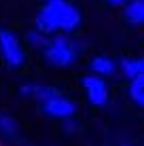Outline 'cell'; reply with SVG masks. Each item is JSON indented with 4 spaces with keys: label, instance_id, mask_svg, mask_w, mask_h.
<instances>
[{
    "label": "cell",
    "instance_id": "obj_8",
    "mask_svg": "<svg viewBox=\"0 0 144 146\" xmlns=\"http://www.w3.org/2000/svg\"><path fill=\"white\" fill-rule=\"evenodd\" d=\"M129 98L133 104L144 108V74L129 78Z\"/></svg>",
    "mask_w": 144,
    "mask_h": 146
},
{
    "label": "cell",
    "instance_id": "obj_1",
    "mask_svg": "<svg viewBox=\"0 0 144 146\" xmlns=\"http://www.w3.org/2000/svg\"><path fill=\"white\" fill-rule=\"evenodd\" d=\"M83 17L81 11L68 0H42V7L38 9L34 17V28L44 32L47 36L51 34H68L74 32L81 26Z\"/></svg>",
    "mask_w": 144,
    "mask_h": 146
},
{
    "label": "cell",
    "instance_id": "obj_11",
    "mask_svg": "<svg viewBox=\"0 0 144 146\" xmlns=\"http://www.w3.org/2000/svg\"><path fill=\"white\" fill-rule=\"evenodd\" d=\"M47 38H49L47 34L40 32V30H36V28L30 30V32L26 34V42H28L32 49H38V51H42V47L47 44Z\"/></svg>",
    "mask_w": 144,
    "mask_h": 146
},
{
    "label": "cell",
    "instance_id": "obj_7",
    "mask_svg": "<svg viewBox=\"0 0 144 146\" xmlns=\"http://www.w3.org/2000/svg\"><path fill=\"white\" fill-rule=\"evenodd\" d=\"M125 17L131 23L144 26V0H127L125 4Z\"/></svg>",
    "mask_w": 144,
    "mask_h": 146
},
{
    "label": "cell",
    "instance_id": "obj_12",
    "mask_svg": "<svg viewBox=\"0 0 144 146\" xmlns=\"http://www.w3.org/2000/svg\"><path fill=\"white\" fill-rule=\"evenodd\" d=\"M106 4H110V7H125L127 0H104Z\"/></svg>",
    "mask_w": 144,
    "mask_h": 146
},
{
    "label": "cell",
    "instance_id": "obj_9",
    "mask_svg": "<svg viewBox=\"0 0 144 146\" xmlns=\"http://www.w3.org/2000/svg\"><path fill=\"white\" fill-rule=\"evenodd\" d=\"M121 70L127 78L133 76H140L144 74V57H129V59H123L121 62Z\"/></svg>",
    "mask_w": 144,
    "mask_h": 146
},
{
    "label": "cell",
    "instance_id": "obj_3",
    "mask_svg": "<svg viewBox=\"0 0 144 146\" xmlns=\"http://www.w3.org/2000/svg\"><path fill=\"white\" fill-rule=\"evenodd\" d=\"M0 57L11 68H21L26 64V49L13 30H0Z\"/></svg>",
    "mask_w": 144,
    "mask_h": 146
},
{
    "label": "cell",
    "instance_id": "obj_5",
    "mask_svg": "<svg viewBox=\"0 0 144 146\" xmlns=\"http://www.w3.org/2000/svg\"><path fill=\"white\" fill-rule=\"evenodd\" d=\"M83 91H85L87 100L91 106L102 108L108 104V87L104 83V76H98V74H87L83 76Z\"/></svg>",
    "mask_w": 144,
    "mask_h": 146
},
{
    "label": "cell",
    "instance_id": "obj_10",
    "mask_svg": "<svg viewBox=\"0 0 144 146\" xmlns=\"http://www.w3.org/2000/svg\"><path fill=\"white\" fill-rule=\"evenodd\" d=\"M19 133V125L15 117H11L9 112H0V135L4 138H15Z\"/></svg>",
    "mask_w": 144,
    "mask_h": 146
},
{
    "label": "cell",
    "instance_id": "obj_2",
    "mask_svg": "<svg viewBox=\"0 0 144 146\" xmlns=\"http://www.w3.org/2000/svg\"><path fill=\"white\" fill-rule=\"evenodd\" d=\"M78 44L74 42L70 36H64L62 32H57L55 36H49L47 44L42 47V57L47 59V64L55 68H68L78 59Z\"/></svg>",
    "mask_w": 144,
    "mask_h": 146
},
{
    "label": "cell",
    "instance_id": "obj_4",
    "mask_svg": "<svg viewBox=\"0 0 144 146\" xmlns=\"http://www.w3.org/2000/svg\"><path fill=\"white\" fill-rule=\"evenodd\" d=\"M38 108H40L42 114H47V117L51 119H72L74 114H76V104L72 102L70 98H66L64 93H51L49 98H44L38 102Z\"/></svg>",
    "mask_w": 144,
    "mask_h": 146
},
{
    "label": "cell",
    "instance_id": "obj_6",
    "mask_svg": "<svg viewBox=\"0 0 144 146\" xmlns=\"http://www.w3.org/2000/svg\"><path fill=\"white\" fill-rule=\"evenodd\" d=\"M89 68H91V72L98 74V76H112L115 70H117V64L112 62L110 57H106V55H98V57L91 59Z\"/></svg>",
    "mask_w": 144,
    "mask_h": 146
}]
</instances>
